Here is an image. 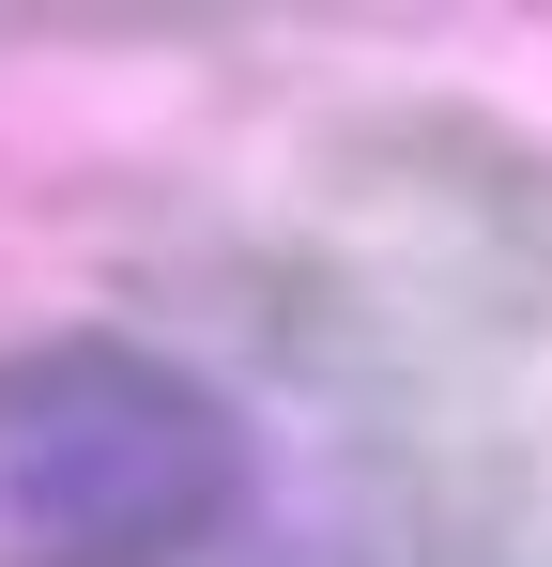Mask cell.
<instances>
[{
    "instance_id": "obj_1",
    "label": "cell",
    "mask_w": 552,
    "mask_h": 567,
    "mask_svg": "<svg viewBox=\"0 0 552 567\" xmlns=\"http://www.w3.org/2000/svg\"><path fill=\"white\" fill-rule=\"evenodd\" d=\"M246 506L231 399L139 338H62L0 369V537L31 567H170Z\"/></svg>"
}]
</instances>
